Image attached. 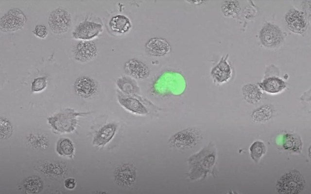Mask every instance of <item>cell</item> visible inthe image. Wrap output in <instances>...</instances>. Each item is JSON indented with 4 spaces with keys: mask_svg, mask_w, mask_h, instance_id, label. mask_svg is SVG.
Listing matches in <instances>:
<instances>
[{
    "mask_svg": "<svg viewBox=\"0 0 311 194\" xmlns=\"http://www.w3.org/2000/svg\"><path fill=\"white\" fill-rule=\"evenodd\" d=\"M32 32L35 36L40 39L45 38L48 34V31L46 26L42 24H36Z\"/></svg>",
    "mask_w": 311,
    "mask_h": 194,
    "instance_id": "f546056e",
    "label": "cell"
},
{
    "mask_svg": "<svg viewBox=\"0 0 311 194\" xmlns=\"http://www.w3.org/2000/svg\"><path fill=\"white\" fill-rule=\"evenodd\" d=\"M242 93L244 100L250 104L259 102L263 97V92L257 84L247 83L242 87Z\"/></svg>",
    "mask_w": 311,
    "mask_h": 194,
    "instance_id": "ac0fdd59",
    "label": "cell"
},
{
    "mask_svg": "<svg viewBox=\"0 0 311 194\" xmlns=\"http://www.w3.org/2000/svg\"><path fill=\"white\" fill-rule=\"evenodd\" d=\"M311 0L303 1L301 10L310 22H311Z\"/></svg>",
    "mask_w": 311,
    "mask_h": 194,
    "instance_id": "4dcf8cb0",
    "label": "cell"
},
{
    "mask_svg": "<svg viewBox=\"0 0 311 194\" xmlns=\"http://www.w3.org/2000/svg\"><path fill=\"white\" fill-rule=\"evenodd\" d=\"M48 78L46 76L37 77L33 79L31 84L32 93H38L44 90L47 86Z\"/></svg>",
    "mask_w": 311,
    "mask_h": 194,
    "instance_id": "d4e9b609",
    "label": "cell"
},
{
    "mask_svg": "<svg viewBox=\"0 0 311 194\" xmlns=\"http://www.w3.org/2000/svg\"><path fill=\"white\" fill-rule=\"evenodd\" d=\"M286 32L277 24L266 21L258 32L259 42L261 47L269 50H276L285 42Z\"/></svg>",
    "mask_w": 311,
    "mask_h": 194,
    "instance_id": "6da1fadb",
    "label": "cell"
},
{
    "mask_svg": "<svg viewBox=\"0 0 311 194\" xmlns=\"http://www.w3.org/2000/svg\"><path fill=\"white\" fill-rule=\"evenodd\" d=\"M28 142L31 146L39 148L47 147L48 144L46 138L39 134H31L29 137Z\"/></svg>",
    "mask_w": 311,
    "mask_h": 194,
    "instance_id": "4316f807",
    "label": "cell"
},
{
    "mask_svg": "<svg viewBox=\"0 0 311 194\" xmlns=\"http://www.w3.org/2000/svg\"><path fill=\"white\" fill-rule=\"evenodd\" d=\"M25 190L32 194H37L43 188V181L36 176H32L25 178L23 183Z\"/></svg>",
    "mask_w": 311,
    "mask_h": 194,
    "instance_id": "7402d4cb",
    "label": "cell"
},
{
    "mask_svg": "<svg viewBox=\"0 0 311 194\" xmlns=\"http://www.w3.org/2000/svg\"><path fill=\"white\" fill-rule=\"evenodd\" d=\"M222 13L225 17L238 18L241 8L239 1H224L221 6Z\"/></svg>",
    "mask_w": 311,
    "mask_h": 194,
    "instance_id": "44dd1931",
    "label": "cell"
},
{
    "mask_svg": "<svg viewBox=\"0 0 311 194\" xmlns=\"http://www.w3.org/2000/svg\"><path fill=\"white\" fill-rule=\"evenodd\" d=\"M282 146L286 150L299 153L302 149V143L298 135L289 132L283 136Z\"/></svg>",
    "mask_w": 311,
    "mask_h": 194,
    "instance_id": "d6986e66",
    "label": "cell"
},
{
    "mask_svg": "<svg viewBox=\"0 0 311 194\" xmlns=\"http://www.w3.org/2000/svg\"><path fill=\"white\" fill-rule=\"evenodd\" d=\"M24 13L19 8H11L0 18V30L3 32H11L22 29L27 22Z\"/></svg>",
    "mask_w": 311,
    "mask_h": 194,
    "instance_id": "5b68a950",
    "label": "cell"
},
{
    "mask_svg": "<svg viewBox=\"0 0 311 194\" xmlns=\"http://www.w3.org/2000/svg\"><path fill=\"white\" fill-rule=\"evenodd\" d=\"M76 185L75 179L72 178H69L65 179L64 181L65 187L69 189H73Z\"/></svg>",
    "mask_w": 311,
    "mask_h": 194,
    "instance_id": "1f68e13d",
    "label": "cell"
},
{
    "mask_svg": "<svg viewBox=\"0 0 311 194\" xmlns=\"http://www.w3.org/2000/svg\"><path fill=\"white\" fill-rule=\"evenodd\" d=\"M274 108L270 104L263 105L255 110L251 114L254 121L264 122L269 120L273 116Z\"/></svg>",
    "mask_w": 311,
    "mask_h": 194,
    "instance_id": "ffe728a7",
    "label": "cell"
},
{
    "mask_svg": "<svg viewBox=\"0 0 311 194\" xmlns=\"http://www.w3.org/2000/svg\"><path fill=\"white\" fill-rule=\"evenodd\" d=\"M103 31L104 26L101 20L87 16L75 26L71 36L80 41H91L99 36Z\"/></svg>",
    "mask_w": 311,
    "mask_h": 194,
    "instance_id": "3957f363",
    "label": "cell"
},
{
    "mask_svg": "<svg viewBox=\"0 0 311 194\" xmlns=\"http://www.w3.org/2000/svg\"><path fill=\"white\" fill-rule=\"evenodd\" d=\"M147 52L154 57H163L171 51V46L165 39L154 37L147 41L145 45Z\"/></svg>",
    "mask_w": 311,
    "mask_h": 194,
    "instance_id": "9a60e30c",
    "label": "cell"
},
{
    "mask_svg": "<svg viewBox=\"0 0 311 194\" xmlns=\"http://www.w3.org/2000/svg\"><path fill=\"white\" fill-rule=\"evenodd\" d=\"M305 184L303 176L294 169L286 172L277 180L276 190L279 194H297L303 190Z\"/></svg>",
    "mask_w": 311,
    "mask_h": 194,
    "instance_id": "7a4b0ae2",
    "label": "cell"
},
{
    "mask_svg": "<svg viewBox=\"0 0 311 194\" xmlns=\"http://www.w3.org/2000/svg\"><path fill=\"white\" fill-rule=\"evenodd\" d=\"M188 2H191L193 4H202V3L204 2L205 1H188Z\"/></svg>",
    "mask_w": 311,
    "mask_h": 194,
    "instance_id": "d6a6232c",
    "label": "cell"
},
{
    "mask_svg": "<svg viewBox=\"0 0 311 194\" xmlns=\"http://www.w3.org/2000/svg\"><path fill=\"white\" fill-rule=\"evenodd\" d=\"M123 69L126 74L135 79L144 80L148 78L150 74V70L147 65L135 58L126 62Z\"/></svg>",
    "mask_w": 311,
    "mask_h": 194,
    "instance_id": "4fadbf2b",
    "label": "cell"
},
{
    "mask_svg": "<svg viewBox=\"0 0 311 194\" xmlns=\"http://www.w3.org/2000/svg\"><path fill=\"white\" fill-rule=\"evenodd\" d=\"M257 85L262 92L270 95L281 93L287 88V82L277 75H264Z\"/></svg>",
    "mask_w": 311,
    "mask_h": 194,
    "instance_id": "7c38bea8",
    "label": "cell"
},
{
    "mask_svg": "<svg viewBox=\"0 0 311 194\" xmlns=\"http://www.w3.org/2000/svg\"><path fill=\"white\" fill-rule=\"evenodd\" d=\"M98 87L96 81L87 76L79 77L74 82L75 93L84 98H88L95 95L97 92Z\"/></svg>",
    "mask_w": 311,
    "mask_h": 194,
    "instance_id": "8fae6325",
    "label": "cell"
},
{
    "mask_svg": "<svg viewBox=\"0 0 311 194\" xmlns=\"http://www.w3.org/2000/svg\"><path fill=\"white\" fill-rule=\"evenodd\" d=\"M72 23L70 13L65 8L59 6L52 10L48 17V24L51 32L56 35L67 32Z\"/></svg>",
    "mask_w": 311,
    "mask_h": 194,
    "instance_id": "277c9868",
    "label": "cell"
},
{
    "mask_svg": "<svg viewBox=\"0 0 311 194\" xmlns=\"http://www.w3.org/2000/svg\"><path fill=\"white\" fill-rule=\"evenodd\" d=\"M74 148L71 141L66 138L59 140L56 146L57 153L61 156H70L73 155Z\"/></svg>",
    "mask_w": 311,
    "mask_h": 194,
    "instance_id": "603a6c76",
    "label": "cell"
},
{
    "mask_svg": "<svg viewBox=\"0 0 311 194\" xmlns=\"http://www.w3.org/2000/svg\"><path fill=\"white\" fill-rule=\"evenodd\" d=\"M118 99L123 108L132 113L144 115L148 113L146 107L136 97L119 96Z\"/></svg>",
    "mask_w": 311,
    "mask_h": 194,
    "instance_id": "2e32d148",
    "label": "cell"
},
{
    "mask_svg": "<svg viewBox=\"0 0 311 194\" xmlns=\"http://www.w3.org/2000/svg\"><path fill=\"white\" fill-rule=\"evenodd\" d=\"M284 20L288 29L298 35H303L311 25V22L303 12L294 7L290 8L285 13Z\"/></svg>",
    "mask_w": 311,
    "mask_h": 194,
    "instance_id": "8992f818",
    "label": "cell"
},
{
    "mask_svg": "<svg viewBox=\"0 0 311 194\" xmlns=\"http://www.w3.org/2000/svg\"><path fill=\"white\" fill-rule=\"evenodd\" d=\"M109 30L116 35H124L132 28V23L127 16L118 14L110 17L108 22Z\"/></svg>",
    "mask_w": 311,
    "mask_h": 194,
    "instance_id": "5bb4252c",
    "label": "cell"
},
{
    "mask_svg": "<svg viewBox=\"0 0 311 194\" xmlns=\"http://www.w3.org/2000/svg\"><path fill=\"white\" fill-rule=\"evenodd\" d=\"M251 2L250 5L244 9L242 12V16L244 19L250 21L255 18L258 12L257 8L253 2L251 1Z\"/></svg>",
    "mask_w": 311,
    "mask_h": 194,
    "instance_id": "f1b7e54d",
    "label": "cell"
},
{
    "mask_svg": "<svg viewBox=\"0 0 311 194\" xmlns=\"http://www.w3.org/2000/svg\"><path fill=\"white\" fill-rule=\"evenodd\" d=\"M132 78L129 76H122L117 80V84L119 88L127 93L133 91V86L135 85Z\"/></svg>",
    "mask_w": 311,
    "mask_h": 194,
    "instance_id": "484cf974",
    "label": "cell"
},
{
    "mask_svg": "<svg viewBox=\"0 0 311 194\" xmlns=\"http://www.w3.org/2000/svg\"><path fill=\"white\" fill-rule=\"evenodd\" d=\"M0 139H6L10 137L13 132L11 124L4 117L0 118Z\"/></svg>",
    "mask_w": 311,
    "mask_h": 194,
    "instance_id": "83f0119b",
    "label": "cell"
},
{
    "mask_svg": "<svg viewBox=\"0 0 311 194\" xmlns=\"http://www.w3.org/2000/svg\"><path fill=\"white\" fill-rule=\"evenodd\" d=\"M117 128L115 123H108L102 127L97 132L93 140V145L104 146L114 137Z\"/></svg>",
    "mask_w": 311,
    "mask_h": 194,
    "instance_id": "e0dca14e",
    "label": "cell"
},
{
    "mask_svg": "<svg viewBox=\"0 0 311 194\" xmlns=\"http://www.w3.org/2000/svg\"><path fill=\"white\" fill-rule=\"evenodd\" d=\"M233 68L229 61V54L222 56L218 63L210 69V75L213 82L221 85L228 82L232 78Z\"/></svg>",
    "mask_w": 311,
    "mask_h": 194,
    "instance_id": "ba28073f",
    "label": "cell"
},
{
    "mask_svg": "<svg viewBox=\"0 0 311 194\" xmlns=\"http://www.w3.org/2000/svg\"><path fill=\"white\" fill-rule=\"evenodd\" d=\"M201 133L194 128H189L177 132L171 137L169 142L173 146L178 149L190 148L199 141Z\"/></svg>",
    "mask_w": 311,
    "mask_h": 194,
    "instance_id": "52a82bcc",
    "label": "cell"
},
{
    "mask_svg": "<svg viewBox=\"0 0 311 194\" xmlns=\"http://www.w3.org/2000/svg\"><path fill=\"white\" fill-rule=\"evenodd\" d=\"M114 179L121 186L129 187L135 182L136 169L133 164L123 163L118 166L114 172Z\"/></svg>",
    "mask_w": 311,
    "mask_h": 194,
    "instance_id": "30bf717a",
    "label": "cell"
},
{
    "mask_svg": "<svg viewBox=\"0 0 311 194\" xmlns=\"http://www.w3.org/2000/svg\"><path fill=\"white\" fill-rule=\"evenodd\" d=\"M250 155L252 159L255 162L259 161L266 151L265 145L260 141L253 142L249 148Z\"/></svg>",
    "mask_w": 311,
    "mask_h": 194,
    "instance_id": "cb8c5ba5",
    "label": "cell"
},
{
    "mask_svg": "<svg viewBox=\"0 0 311 194\" xmlns=\"http://www.w3.org/2000/svg\"><path fill=\"white\" fill-rule=\"evenodd\" d=\"M98 52V47L92 40L79 41L72 50L74 60L82 63L92 61L96 57Z\"/></svg>",
    "mask_w": 311,
    "mask_h": 194,
    "instance_id": "9c48e42d",
    "label": "cell"
}]
</instances>
